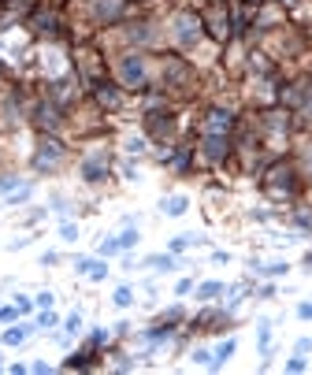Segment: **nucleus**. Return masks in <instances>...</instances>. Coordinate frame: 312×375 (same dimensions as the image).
<instances>
[{
	"label": "nucleus",
	"mask_w": 312,
	"mask_h": 375,
	"mask_svg": "<svg viewBox=\"0 0 312 375\" xmlns=\"http://www.w3.org/2000/svg\"><path fill=\"white\" fill-rule=\"evenodd\" d=\"M34 119H37V127H41V130H56V127H60V108H56L52 100H41V104L34 108Z\"/></svg>",
	"instance_id": "9b49d317"
},
{
	"label": "nucleus",
	"mask_w": 312,
	"mask_h": 375,
	"mask_svg": "<svg viewBox=\"0 0 312 375\" xmlns=\"http://www.w3.org/2000/svg\"><path fill=\"white\" fill-rule=\"evenodd\" d=\"M89 12L97 23H116L127 15V0H89Z\"/></svg>",
	"instance_id": "6e6552de"
},
{
	"label": "nucleus",
	"mask_w": 312,
	"mask_h": 375,
	"mask_svg": "<svg viewBox=\"0 0 312 375\" xmlns=\"http://www.w3.org/2000/svg\"><path fill=\"white\" fill-rule=\"evenodd\" d=\"M234 349H238V342H234V338H227V342L220 345V349L212 353V368H220L223 360H231V353H234Z\"/></svg>",
	"instance_id": "f8f14e48"
},
{
	"label": "nucleus",
	"mask_w": 312,
	"mask_h": 375,
	"mask_svg": "<svg viewBox=\"0 0 312 375\" xmlns=\"http://www.w3.org/2000/svg\"><path fill=\"white\" fill-rule=\"evenodd\" d=\"M201 26L208 34L216 37V41H227V37H231V15H227V8H212V12H204L201 15Z\"/></svg>",
	"instance_id": "39448f33"
},
{
	"label": "nucleus",
	"mask_w": 312,
	"mask_h": 375,
	"mask_svg": "<svg viewBox=\"0 0 312 375\" xmlns=\"http://www.w3.org/2000/svg\"><path fill=\"white\" fill-rule=\"evenodd\" d=\"M78 327H82V316H78V312H74V316H71V320H67V334H74V331H78Z\"/></svg>",
	"instance_id": "412c9836"
},
{
	"label": "nucleus",
	"mask_w": 312,
	"mask_h": 375,
	"mask_svg": "<svg viewBox=\"0 0 312 375\" xmlns=\"http://www.w3.org/2000/svg\"><path fill=\"white\" fill-rule=\"evenodd\" d=\"M26 334H34V327H12V331L4 334V345H19Z\"/></svg>",
	"instance_id": "ddd939ff"
},
{
	"label": "nucleus",
	"mask_w": 312,
	"mask_h": 375,
	"mask_svg": "<svg viewBox=\"0 0 312 375\" xmlns=\"http://www.w3.org/2000/svg\"><path fill=\"white\" fill-rule=\"evenodd\" d=\"M297 316H301V320H312V301H305V305H297Z\"/></svg>",
	"instance_id": "4be33fe9"
},
{
	"label": "nucleus",
	"mask_w": 312,
	"mask_h": 375,
	"mask_svg": "<svg viewBox=\"0 0 312 375\" xmlns=\"http://www.w3.org/2000/svg\"><path fill=\"white\" fill-rule=\"evenodd\" d=\"M201 153L208 164H223L231 153V134H204L201 138Z\"/></svg>",
	"instance_id": "423d86ee"
},
{
	"label": "nucleus",
	"mask_w": 312,
	"mask_h": 375,
	"mask_svg": "<svg viewBox=\"0 0 312 375\" xmlns=\"http://www.w3.org/2000/svg\"><path fill=\"white\" fill-rule=\"evenodd\" d=\"M60 160H63V145L56 142V138H41V145H37V153H34V167L37 171H52Z\"/></svg>",
	"instance_id": "20e7f679"
},
{
	"label": "nucleus",
	"mask_w": 312,
	"mask_h": 375,
	"mask_svg": "<svg viewBox=\"0 0 312 375\" xmlns=\"http://www.w3.org/2000/svg\"><path fill=\"white\" fill-rule=\"evenodd\" d=\"M164 212H167V215H182V212H186V197H167V201H164Z\"/></svg>",
	"instance_id": "4468645a"
},
{
	"label": "nucleus",
	"mask_w": 312,
	"mask_h": 375,
	"mask_svg": "<svg viewBox=\"0 0 312 375\" xmlns=\"http://www.w3.org/2000/svg\"><path fill=\"white\" fill-rule=\"evenodd\" d=\"M60 230H63V238H67V241H74V234H78V230H74V223H63Z\"/></svg>",
	"instance_id": "5701e85b"
},
{
	"label": "nucleus",
	"mask_w": 312,
	"mask_h": 375,
	"mask_svg": "<svg viewBox=\"0 0 312 375\" xmlns=\"http://www.w3.org/2000/svg\"><path fill=\"white\" fill-rule=\"evenodd\" d=\"M231 130H234V111H227V108H208L204 134H231Z\"/></svg>",
	"instance_id": "9d476101"
},
{
	"label": "nucleus",
	"mask_w": 312,
	"mask_h": 375,
	"mask_svg": "<svg viewBox=\"0 0 312 375\" xmlns=\"http://www.w3.org/2000/svg\"><path fill=\"white\" fill-rule=\"evenodd\" d=\"M308 349H312V338H301L297 342V353H308Z\"/></svg>",
	"instance_id": "b1692460"
},
{
	"label": "nucleus",
	"mask_w": 312,
	"mask_h": 375,
	"mask_svg": "<svg viewBox=\"0 0 312 375\" xmlns=\"http://www.w3.org/2000/svg\"><path fill=\"white\" fill-rule=\"evenodd\" d=\"M127 153H145V142H141V138H130V142H127Z\"/></svg>",
	"instance_id": "6ab92c4d"
},
{
	"label": "nucleus",
	"mask_w": 312,
	"mask_h": 375,
	"mask_svg": "<svg viewBox=\"0 0 312 375\" xmlns=\"http://www.w3.org/2000/svg\"><path fill=\"white\" fill-rule=\"evenodd\" d=\"M116 78L123 82L127 89H149V63L145 56H123V60L116 63Z\"/></svg>",
	"instance_id": "f03ea898"
},
{
	"label": "nucleus",
	"mask_w": 312,
	"mask_h": 375,
	"mask_svg": "<svg viewBox=\"0 0 312 375\" xmlns=\"http://www.w3.org/2000/svg\"><path fill=\"white\" fill-rule=\"evenodd\" d=\"M100 253H104V257H112V253H119V238H112V241H104V245H100Z\"/></svg>",
	"instance_id": "aec40b11"
},
{
	"label": "nucleus",
	"mask_w": 312,
	"mask_h": 375,
	"mask_svg": "<svg viewBox=\"0 0 312 375\" xmlns=\"http://www.w3.org/2000/svg\"><path fill=\"white\" fill-rule=\"evenodd\" d=\"M171 26H175V41L178 45H193L197 37H201V15H193V12H178L171 19Z\"/></svg>",
	"instance_id": "7ed1b4c3"
},
{
	"label": "nucleus",
	"mask_w": 312,
	"mask_h": 375,
	"mask_svg": "<svg viewBox=\"0 0 312 375\" xmlns=\"http://www.w3.org/2000/svg\"><path fill=\"white\" fill-rule=\"evenodd\" d=\"M134 241H138V230H123L119 234V249H130Z\"/></svg>",
	"instance_id": "a211bd4d"
},
{
	"label": "nucleus",
	"mask_w": 312,
	"mask_h": 375,
	"mask_svg": "<svg viewBox=\"0 0 312 375\" xmlns=\"http://www.w3.org/2000/svg\"><path fill=\"white\" fill-rule=\"evenodd\" d=\"M108 167H112L108 153H89L86 160H82V179L86 182H104L108 179Z\"/></svg>",
	"instance_id": "0eeeda50"
},
{
	"label": "nucleus",
	"mask_w": 312,
	"mask_h": 375,
	"mask_svg": "<svg viewBox=\"0 0 312 375\" xmlns=\"http://www.w3.org/2000/svg\"><path fill=\"white\" fill-rule=\"evenodd\" d=\"M93 100L104 108V111H116L119 104H123V93H119V86L116 82H108V78H100L97 86H93Z\"/></svg>",
	"instance_id": "1a4fd4ad"
},
{
	"label": "nucleus",
	"mask_w": 312,
	"mask_h": 375,
	"mask_svg": "<svg viewBox=\"0 0 312 375\" xmlns=\"http://www.w3.org/2000/svg\"><path fill=\"white\" fill-rule=\"evenodd\" d=\"M220 290H223L220 283H201V286H197V297H201V301H212V297L220 294Z\"/></svg>",
	"instance_id": "2eb2a0df"
},
{
	"label": "nucleus",
	"mask_w": 312,
	"mask_h": 375,
	"mask_svg": "<svg viewBox=\"0 0 312 375\" xmlns=\"http://www.w3.org/2000/svg\"><path fill=\"white\" fill-rule=\"evenodd\" d=\"M112 301H116L119 308H127L130 301H134V294H130V286H119V290H116V297H112Z\"/></svg>",
	"instance_id": "f3484780"
},
{
	"label": "nucleus",
	"mask_w": 312,
	"mask_h": 375,
	"mask_svg": "<svg viewBox=\"0 0 312 375\" xmlns=\"http://www.w3.org/2000/svg\"><path fill=\"white\" fill-rule=\"evenodd\" d=\"M264 190H268L271 197H279V201L294 197V193H297V171H294L286 160H279L268 175H264Z\"/></svg>",
	"instance_id": "f257e3e1"
},
{
	"label": "nucleus",
	"mask_w": 312,
	"mask_h": 375,
	"mask_svg": "<svg viewBox=\"0 0 312 375\" xmlns=\"http://www.w3.org/2000/svg\"><path fill=\"white\" fill-rule=\"evenodd\" d=\"M145 264L156 268V271H171V268H175V257H149Z\"/></svg>",
	"instance_id": "dca6fc26"
}]
</instances>
